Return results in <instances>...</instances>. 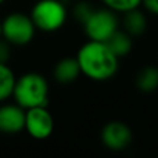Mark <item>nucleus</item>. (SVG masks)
<instances>
[{
	"instance_id": "obj_9",
	"label": "nucleus",
	"mask_w": 158,
	"mask_h": 158,
	"mask_svg": "<svg viewBox=\"0 0 158 158\" xmlns=\"http://www.w3.org/2000/svg\"><path fill=\"white\" fill-rule=\"evenodd\" d=\"M81 74H82V71H81V67H79L77 57L61 58L56 64L54 69H53V77L61 85L72 83V82L77 81Z\"/></svg>"
},
{
	"instance_id": "obj_3",
	"label": "nucleus",
	"mask_w": 158,
	"mask_h": 158,
	"mask_svg": "<svg viewBox=\"0 0 158 158\" xmlns=\"http://www.w3.org/2000/svg\"><path fill=\"white\" fill-rule=\"evenodd\" d=\"M36 29L54 32L67 21V8L60 0H39L31 11Z\"/></svg>"
},
{
	"instance_id": "obj_13",
	"label": "nucleus",
	"mask_w": 158,
	"mask_h": 158,
	"mask_svg": "<svg viewBox=\"0 0 158 158\" xmlns=\"http://www.w3.org/2000/svg\"><path fill=\"white\" fill-rule=\"evenodd\" d=\"M15 81L17 78L13 69L7 64H0V103L13 96Z\"/></svg>"
},
{
	"instance_id": "obj_14",
	"label": "nucleus",
	"mask_w": 158,
	"mask_h": 158,
	"mask_svg": "<svg viewBox=\"0 0 158 158\" xmlns=\"http://www.w3.org/2000/svg\"><path fill=\"white\" fill-rule=\"evenodd\" d=\"M107 8L115 13H126L133 8H137L142 4V0H103Z\"/></svg>"
},
{
	"instance_id": "obj_10",
	"label": "nucleus",
	"mask_w": 158,
	"mask_h": 158,
	"mask_svg": "<svg viewBox=\"0 0 158 158\" xmlns=\"http://www.w3.org/2000/svg\"><path fill=\"white\" fill-rule=\"evenodd\" d=\"M123 28L132 38L142 36L147 29V18L144 13L140 11L139 7L123 13Z\"/></svg>"
},
{
	"instance_id": "obj_1",
	"label": "nucleus",
	"mask_w": 158,
	"mask_h": 158,
	"mask_svg": "<svg viewBox=\"0 0 158 158\" xmlns=\"http://www.w3.org/2000/svg\"><path fill=\"white\" fill-rule=\"evenodd\" d=\"M77 60L85 77L93 81H107L118 71L119 58L106 42L89 40L79 49Z\"/></svg>"
},
{
	"instance_id": "obj_15",
	"label": "nucleus",
	"mask_w": 158,
	"mask_h": 158,
	"mask_svg": "<svg viewBox=\"0 0 158 158\" xmlns=\"http://www.w3.org/2000/svg\"><path fill=\"white\" fill-rule=\"evenodd\" d=\"M93 10H94V8H93L92 6L87 4L86 2H81V3H78V4L75 6L74 14H75V17H77L78 19H81V21L83 22L85 19L90 15V13H92Z\"/></svg>"
},
{
	"instance_id": "obj_12",
	"label": "nucleus",
	"mask_w": 158,
	"mask_h": 158,
	"mask_svg": "<svg viewBox=\"0 0 158 158\" xmlns=\"http://www.w3.org/2000/svg\"><path fill=\"white\" fill-rule=\"evenodd\" d=\"M136 86L144 93H153L158 89V68L154 65L144 67L136 77Z\"/></svg>"
},
{
	"instance_id": "obj_18",
	"label": "nucleus",
	"mask_w": 158,
	"mask_h": 158,
	"mask_svg": "<svg viewBox=\"0 0 158 158\" xmlns=\"http://www.w3.org/2000/svg\"><path fill=\"white\" fill-rule=\"evenodd\" d=\"M0 38H3V35H2V22H0Z\"/></svg>"
},
{
	"instance_id": "obj_5",
	"label": "nucleus",
	"mask_w": 158,
	"mask_h": 158,
	"mask_svg": "<svg viewBox=\"0 0 158 158\" xmlns=\"http://www.w3.org/2000/svg\"><path fill=\"white\" fill-rule=\"evenodd\" d=\"M83 29L89 40L107 42L118 31V18L110 8L93 10L83 21Z\"/></svg>"
},
{
	"instance_id": "obj_17",
	"label": "nucleus",
	"mask_w": 158,
	"mask_h": 158,
	"mask_svg": "<svg viewBox=\"0 0 158 158\" xmlns=\"http://www.w3.org/2000/svg\"><path fill=\"white\" fill-rule=\"evenodd\" d=\"M142 4L150 14L158 15V0H142Z\"/></svg>"
},
{
	"instance_id": "obj_19",
	"label": "nucleus",
	"mask_w": 158,
	"mask_h": 158,
	"mask_svg": "<svg viewBox=\"0 0 158 158\" xmlns=\"http://www.w3.org/2000/svg\"><path fill=\"white\" fill-rule=\"evenodd\" d=\"M3 3H4V0H0V4H3Z\"/></svg>"
},
{
	"instance_id": "obj_11",
	"label": "nucleus",
	"mask_w": 158,
	"mask_h": 158,
	"mask_svg": "<svg viewBox=\"0 0 158 158\" xmlns=\"http://www.w3.org/2000/svg\"><path fill=\"white\" fill-rule=\"evenodd\" d=\"M132 39L133 38H132L126 31L118 29L106 43L108 44V47L112 50V53H114L118 58H121V57L128 56L129 53L132 52V46H133V40H132Z\"/></svg>"
},
{
	"instance_id": "obj_2",
	"label": "nucleus",
	"mask_w": 158,
	"mask_h": 158,
	"mask_svg": "<svg viewBox=\"0 0 158 158\" xmlns=\"http://www.w3.org/2000/svg\"><path fill=\"white\" fill-rule=\"evenodd\" d=\"M13 97L24 110L47 106L49 103V83L43 75L28 72L15 81Z\"/></svg>"
},
{
	"instance_id": "obj_6",
	"label": "nucleus",
	"mask_w": 158,
	"mask_h": 158,
	"mask_svg": "<svg viewBox=\"0 0 158 158\" xmlns=\"http://www.w3.org/2000/svg\"><path fill=\"white\" fill-rule=\"evenodd\" d=\"M25 131L36 140H44L54 131V119L47 106L25 110Z\"/></svg>"
},
{
	"instance_id": "obj_16",
	"label": "nucleus",
	"mask_w": 158,
	"mask_h": 158,
	"mask_svg": "<svg viewBox=\"0 0 158 158\" xmlns=\"http://www.w3.org/2000/svg\"><path fill=\"white\" fill-rule=\"evenodd\" d=\"M11 46L4 38H0V64H7L11 57Z\"/></svg>"
},
{
	"instance_id": "obj_7",
	"label": "nucleus",
	"mask_w": 158,
	"mask_h": 158,
	"mask_svg": "<svg viewBox=\"0 0 158 158\" xmlns=\"http://www.w3.org/2000/svg\"><path fill=\"white\" fill-rule=\"evenodd\" d=\"M101 142L108 150L122 151L131 144L132 131L125 122L110 121L101 129Z\"/></svg>"
},
{
	"instance_id": "obj_8",
	"label": "nucleus",
	"mask_w": 158,
	"mask_h": 158,
	"mask_svg": "<svg viewBox=\"0 0 158 158\" xmlns=\"http://www.w3.org/2000/svg\"><path fill=\"white\" fill-rule=\"evenodd\" d=\"M25 129V110L18 104L0 106V132L6 135L19 133Z\"/></svg>"
},
{
	"instance_id": "obj_4",
	"label": "nucleus",
	"mask_w": 158,
	"mask_h": 158,
	"mask_svg": "<svg viewBox=\"0 0 158 158\" xmlns=\"http://www.w3.org/2000/svg\"><path fill=\"white\" fill-rule=\"evenodd\" d=\"M36 27L31 15L24 13H11L2 21V35L14 46H25L35 36Z\"/></svg>"
}]
</instances>
